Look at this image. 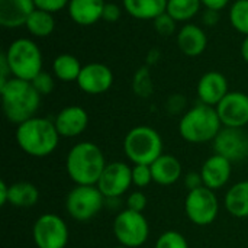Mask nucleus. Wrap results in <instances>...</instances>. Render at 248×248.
Returning a JSON list of instances; mask_svg holds the SVG:
<instances>
[{
	"label": "nucleus",
	"instance_id": "obj_24",
	"mask_svg": "<svg viewBox=\"0 0 248 248\" xmlns=\"http://www.w3.org/2000/svg\"><path fill=\"white\" fill-rule=\"evenodd\" d=\"M39 201V190L29 182H17L9 185V205L16 208H31Z\"/></svg>",
	"mask_w": 248,
	"mask_h": 248
},
{
	"label": "nucleus",
	"instance_id": "obj_4",
	"mask_svg": "<svg viewBox=\"0 0 248 248\" xmlns=\"http://www.w3.org/2000/svg\"><path fill=\"white\" fill-rule=\"evenodd\" d=\"M222 129V122L214 106L198 103L190 108L179 122L180 137L190 144H206L214 141Z\"/></svg>",
	"mask_w": 248,
	"mask_h": 248
},
{
	"label": "nucleus",
	"instance_id": "obj_34",
	"mask_svg": "<svg viewBox=\"0 0 248 248\" xmlns=\"http://www.w3.org/2000/svg\"><path fill=\"white\" fill-rule=\"evenodd\" d=\"M147 202L148 199L144 195V192L141 190L131 192L126 198V209L134 212H144V209L147 208Z\"/></svg>",
	"mask_w": 248,
	"mask_h": 248
},
{
	"label": "nucleus",
	"instance_id": "obj_36",
	"mask_svg": "<svg viewBox=\"0 0 248 248\" xmlns=\"http://www.w3.org/2000/svg\"><path fill=\"white\" fill-rule=\"evenodd\" d=\"M183 183H185V187L190 192V190H195V189H199L203 186V180H202V176L201 173L198 171H190L187 173L185 177H183Z\"/></svg>",
	"mask_w": 248,
	"mask_h": 248
},
{
	"label": "nucleus",
	"instance_id": "obj_8",
	"mask_svg": "<svg viewBox=\"0 0 248 248\" xmlns=\"http://www.w3.org/2000/svg\"><path fill=\"white\" fill-rule=\"evenodd\" d=\"M113 235L119 246L138 248L144 246L150 237V224L142 212L124 209L113 219Z\"/></svg>",
	"mask_w": 248,
	"mask_h": 248
},
{
	"label": "nucleus",
	"instance_id": "obj_33",
	"mask_svg": "<svg viewBox=\"0 0 248 248\" xmlns=\"http://www.w3.org/2000/svg\"><path fill=\"white\" fill-rule=\"evenodd\" d=\"M32 86L35 87V90L41 94V96H45V94H49L54 87H55V83H54V77L48 73H44L41 71L32 81Z\"/></svg>",
	"mask_w": 248,
	"mask_h": 248
},
{
	"label": "nucleus",
	"instance_id": "obj_17",
	"mask_svg": "<svg viewBox=\"0 0 248 248\" xmlns=\"http://www.w3.org/2000/svg\"><path fill=\"white\" fill-rule=\"evenodd\" d=\"M228 93V81L225 76L218 71L205 73L198 83V96L201 103L215 108Z\"/></svg>",
	"mask_w": 248,
	"mask_h": 248
},
{
	"label": "nucleus",
	"instance_id": "obj_7",
	"mask_svg": "<svg viewBox=\"0 0 248 248\" xmlns=\"http://www.w3.org/2000/svg\"><path fill=\"white\" fill-rule=\"evenodd\" d=\"M106 205V198L97 189V186H81L76 185L65 198V211L67 214L78 221L86 222L93 219L102 208Z\"/></svg>",
	"mask_w": 248,
	"mask_h": 248
},
{
	"label": "nucleus",
	"instance_id": "obj_5",
	"mask_svg": "<svg viewBox=\"0 0 248 248\" xmlns=\"http://www.w3.org/2000/svg\"><path fill=\"white\" fill-rule=\"evenodd\" d=\"M163 138L151 126L132 128L124 140V153L134 164L151 166L163 153Z\"/></svg>",
	"mask_w": 248,
	"mask_h": 248
},
{
	"label": "nucleus",
	"instance_id": "obj_40",
	"mask_svg": "<svg viewBox=\"0 0 248 248\" xmlns=\"http://www.w3.org/2000/svg\"><path fill=\"white\" fill-rule=\"evenodd\" d=\"M9 202V185L1 180L0 182V205H7Z\"/></svg>",
	"mask_w": 248,
	"mask_h": 248
},
{
	"label": "nucleus",
	"instance_id": "obj_1",
	"mask_svg": "<svg viewBox=\"0 0 248 248\" xmlns=\"http://www.w3.org/2000/svg\"><path fill=\"white\" fill-rule=\"evenodd\" d=\"M3 112L9 122L20 125L22 122L36 116L41 105V94L31 81L10 77L0 86Z\"/></svg>",
	"mask_w": 248,
	"mask_h": 248
},
{
	"label": "nucleus",
	"instance_id": "obj_18",
	"mask_svg": "<svg viewBox=\"0 0 248 248\" xmlns=\"http://www.w3.org/2000/svg\"><path fill=\"white\" fill-rule=\"evenodd\" d=\"M35 9L33 0H0V25L10 29L23 26Z\"/></svg>",
	"mask_w": 248,
	"mask_h": 248
},
{
	"label": "nucleus",
	"instance_id": "obj_10",
	"mask_svg": "<svg viewBox=\"0 0 248 248\" xmlns=\"http://www.w3.org/2000/svg\"><path fill=\"white\" fill-rule=\"evenodd\" d=\"M32 238L36 248H65L70 240V231L61 217L44 214L33 224Z\"/></svg>",
	"mask_w": 248,
	"mask_h": 248
},
{
	"label": "nucleus",
	"instance_id": "obj_3",
	"mask_svg": "<svg viewBox=\"0 0 248 248\" xmlns=\"http://www.w3.org/2000/svg\"><path fill=\"white\" fill-rule=\"evenodd\" d=\"M103 151L90 141L76 144L67 154L65 170L68 177L81 186L97 185L102 171L106 167Z\"/></svg>",
	"mask_w": 248,
	"mask_h": 248
},
{
	"label": "nucleus",
	"instance_id": "obj_32",
	"mask_svg": "<svg viewBox=\"0 0 248 248\" xmlns=\"http://www.w3.org/2000/svg\"><path fill=\"white\" fill-rule=\"evenodd\" d=\"M154 28L161 36H171L176 31V20L167 12H164L154 19Z\"/></svg>",
	"mask_w": 248,
	"mask_h": 248
},
{
	"label": "nucleus",
	"instance_id": "obj_41",
	"mask_svg": "<svg viewBox=\"0 0 248 248\" xmlns=\"http://www.w3.org/2000/svg\"><path fill=\"white\" fill-rule=\"evenodd\" d=\"M241 55H243L244 61L248 62V35L244 38V41L241 44Z\"/></svg>",
	"mask_w": 248,
	"mask_h": 248
},
{
	"label": "nucleus",
	"instance_id": "obj_23",
	"mask_svg": "<svg viewBox=\"0 0 248 248\" xmlns=\"http://www.w3.org/2000/svg\"><path fill=\"white\" fill-rule=\"evenodd\" d=\"M125 10L142 20H154L167 9V0H124Z\"/></svg>",
	"mask_w": 248,
	"mask_h": 248
},
{
	"label": "nucleus",
	"instance_id": "obj_21",
	"mask_svg": "<svg viewBox=\"0 0 248 248\" xmlns=\"http://www.w3.org/2000/svg\"><path fill=\"white\" fill-rule=\"evenodd\" d=\"M177 45L185 55L198 57L205 51L208 45V38L198 25L187 23L177 33Z\"/></svg>",
	"mask_w": 248,
	"mask_h": 248
},
{
	"label": "nucleus",
	"instance_id": "obj_14",
	"mask_svg": "<svg viewBox=\"0 0 248 248\" xmlns=\"http://www.w3.org/2000/svg\"><path fill=\"white\" fill-rule=\"evenodd\" d=\"M113 73L102 62H90L83 65L77 78V84L81 92L87 94H102L112 87Z\"/></svg>",
	"mask_w": 248,
	"mask_h": 248
},
{
	"label": "nucleus",
	"instance_id": "obj_11",
	"mask_svg": "<svg viewBox=\"0 0 248 248\" xmlns=\"http://www.w3.org/2000/svg\"><path fill=\"white\" fill-rule=\"evenodd\" d=\"M96 186L106 199H119L132 186V167L124 161L108 163Z\"/></svg>",
	"mask_w": 248,
	"mask_h": 248
},
{
	"label": "nucleus",
	"instance_id": "obj_9",
	"mask_svg": "<svg viewBox=\"0 0 248 248\" xmlns=\"http://www.w3.org/2000/svg\"><path fill=\"white\" fill-rule=\"evenodd\" d=\"M185 212L189 221L195 225H211L219 214V201L215 190L202 186L187 192L185 201Z\"/></svg>",
	"mask_w": 248,
	"mask_h": 248
},
{
	"label": "nucleus",
	"instance_id": "obj_29",
	"mask_svg": "<svg viewBox=\"0 0 248 248\" xmlns=\"http://www.w3.org/2000/svg\"><path fill=\"white\" fill-rule=\"evenodd\" d=\"M134 92L140 97H148L153 94V80L148 67H141L134 77Z\"/></svg>",
	"mask_w": 248,
	"mask_h": 248
},
{
	"label": "nucleus",
	"instance_id": "obj_16",
	"mask_svg": "<svg viewBox=\"0 0 248 248\" xmlns=\"http://www.w3.org/2000/svg\"><path fill=\"white\" fill-rule=\"evenodd\" d=\"M199 173L202 176L205 187L211 190H218L230 182L232 176V163L222 155L214 154L205 160Z\"/></svg>",
	"mask_w": 248,
	"mask_h": 248
},
{
	"label": "nucleus",
	"instance_id": "obj_22",
	"mask_svg": "<svg viewBox=\"0 0 248 248\" xmlns=\"http://www.w3.org/2000/svg\"><path fill=\"white\" fill-rule=\"evenodd\" d=\"M225 209L235 218H248V180L232 185L224 198Z\"/></svg>",
	"mask_w": 248,
	"mask_h": 248
},
{
	"label": "nucleus",
	"instance_id": "obj_13",
	"mask_svg": "<svg viewBox=\"0 0 248 248\" xmlns=\"http://www.w3.org/2000/svg\"><path fill=\"white\" fill-rule=\"evenodd\" d=\"M215 109L222 126L244 128L248 124V94L243 92H230Z\"/></svg>",
	"mask_w": 248,
	"mask_h": 248
},
{
	"label": "nucleus",
	"instance_id": "obj_19",
	"mask_svg": "<svg viewBox=\"0 0 248 248\" xmlns=\"http://www.w3.org/2000/svg\"><path fill=\"white\" fill-rule=\"evenodd\" d=\"M151 173L154 183L160 186H171L182 179L183 169L180 161L171 154H161L153 164Z\"/></svg>",
	"mask_w": 248,
	"mask_h": 248
},
{
	"label": "nucleus",
	"instance_id": "obj_27",
	"mask_svg": "<svg viewBox=\"0 0 248 248\" xmlns=\"http://www.w3.org/2000/svg\"><path fill=\"white\" fill-rule=\"evenodd\" d=\"M201 4V0H167L166 12L176 22H185L192 19L199 12Z\"/></svg>",
	"mask_w": 248,
	"mask_h": 248
},
{
	"label": "nucleus",
	"instance_id": "obj_28",
	"mask_svg": "<svg viewBox=\"0 0 248 248\" xmlns=\"http://www.w3.org/2000/svg\"><path fill=\"white\" fill-rule=\"evenodd\" d=\"M230 22L240 32L248 35V0L234 1L230 10Z\"/></svg>",
	"mask_w": 248,
	"mask_h": 248
},
{
	"label": "nucleus",
	"instance_id": "obj_30",
	"mask_svg": "<svg viewBox=\"0 0 248 248\" xmlns=\"http://www.w3.org/2000/svg\"><path fill=\"white\" fill-rule=\"evenodd\" d=\"M154 248H189V244L183 234L177 231H166L157 238Z\"/></svg>",
	"mask_w": 248,
	"mask_h": 248
},
{
	"label": "nucleus",
	"instance_id": "obj_12",
	"mask_svg": "<svg viewBox=\"0 0 248 248\" xmlns=\"http://www.w3.org/2000/svg\"><path fill=\"white\" fill-rule=\"evenodd\" d=\"M212 142L215 154L225 157L231 163L248 158V134L243 128L222 126Z\"/></svg>",
	"mask_w": 248,
	"mask_h": 248
},
{
	"label": "nucleus",
	"instance_id": "obj_37",
	"mask_svg": "<svg viewBox=\"0 0 248 248\" xmlns=\"http://www.w3.org/2000/svg\"><path fill=\"white\" fill-rule=\"evenodd\" d=\"M119 17H121V9H119V6H116L115 3H106L105 4V9H103L102 19L106 20V22H109V23H113Z\"/></svg>",
	"mask_w": 248,
	"mask_h": 248
},
{
	"label": "nucleus",
	"instance_id": "obj_15",
	"mask_svg": "<svg viewBox=\"0 0 248 248\" xmlns=\"http://www.w3.org/2000/svg\"><path fill=\"white\" fill-rule=\"evenodd\" d=\"M54 124L60 137L74 138L86 131L89 125V115L84 108L73 105L61 109L55 116Z\"/></svg>",
	"mask_w": 248,
	"mask_h": 248
},
{
	"label": "nucleus",
	"instance_id": "obj_42",
	"mask_svg": "<svg viewBox=\"0 0 248 248\" xmlns=\"http://www.w3.org/2000/svg\"><path fill=\"white\" fill-rule=\"evenodd\" d=\"M115 248H126V247H124V246H118V247H115Z\"/></svg>",
	"mask_w": 248,
	"mask_h": 248
},
{
	"label": "nucleus",
	"instance_id": "obj_39",
	"mask_svg": "<svg viewBox=\"0 0 248 248\" xmlns=\"http://www.w3.org/2000/svg\"><path fill=\"white\" fill-rule=\"evenodd\" d=\"M203 22L206 25H215L218 22V10H212V9H206L203 13Z\"/></svg>",
	"mask_w": 248,
	"mask_h": 248
},
{
	"label": "nucleus",
	"instance_id": "obj_6",
	"mask_svg": "<svg viewBox=\"0 0 248 248\" xmlns=\"http://www.w3.org/2000/svg\"><path fill=\"white\" fill-rule=\"evenodd\" d=\"M6 54V60L13 77L32 81L42 71V55L36 44L26 38L13 41Z\"/></svg>",
	"mask_w": 248,
	"mask_h": 248
},
{
	"label": "nucleus",
	"instance_id": "obj_35",
	"mask_svg": "<svg viewBox=\"0 0 248 248\" xmlns=\"http://www.w3.org/2000/svg\"><path fill=\"white\" fill-rule=\"evenodd\" d=\"M35 7L49 12V13H55L61 9H64L65 6H68L70 0H33Z\"/></svg>",
	"mask_w": 248,
	"mask_h": 248
},
{
	"label": "nucleus",
	"instance_id": "obj_31",
	"mask_svg": "<svg viewBox=\"0 0 248 248\" xmlns=\"http://www.w3.org/2000/svg\"><path fill=\"white\" fill-rule=\"evenodd\" d=\"M153 180V173H151V166L148 164H134L132 167V185L138 189L147 187L151 185Z\"/></svg>",
	"mask_w": 248,
	"mask_h": 248
},
{
	"label": "nucleus",
	"instance_id": "obj_25",
	"mask_svg": "<svg viewBox=\"0 0 248 248\" xmlns=\"http://www.w3.org/2000/svg\"><path fill=\"white\" fill-rule=\"evenodd\" d=\"M81 68H83V65L80 64V61L71 54H61L52 62L54 76L64 83L77 81V78L81 73Z\"/></svg>",
	"mask_w": 248,
	"mask_h": 248
},
{
	"label": "nucleus",
	"instance_id": "obj_26",
	"mask_svg": "<svg viewBox=\"0 0 248 248\" xmlns=\"http://www.w3.org/2000/svg\"><path fill=\"white\" fill-rule=\"evenodd\" d=\"M26 29L36 38H44L52 33L54 28H55V22L52 17V13L41 10V9H35L31 16L26 20Z\"/></svg>",
	"mask_w": 248,
	"mask_h": 248
},
{
	"label": "nucleus",
	"instance_id": "obj_38",
	"mask_svg": "<svg viewBox=\"0 0 248 248\" xmlns=\"http://www.w3.org/2000/svg\"><path fill=\"white\" fill-rule=\"evenodd\" d=\"M230 0H201V3L206 7V9H212V10H222Z\"/></svg>",
	"mask_w": 248,
	"mask_h": 248
},
{
	"label": "nucleus",
	"instance_id": "obj_20",
	"mask_svg": "<svg viewBox=\"0 0 248 248\" xmlns=\"http://www.w3.org/2000/svg\"><path fill=\"white\" fill-rule=\"evenodd\" d=\"M105 4L103 0H70L68 13L77 25L90 26L102 19Z\"/></svg>",
	"mask_w": 248,
	"mask_h": 248
},
{
	"label": "nucleus",
	"instance_id": "obj_2",
	"mask_svg": "<svg viewBox=\"0 0 248 248\" xmlns=\"http://www.w3.org/2000/svg\"><path fill=\"white\" fill-rule=\"evenodd\" d=\"M16 142L19 148L31 157L44 158L51 155L60 142V134L54 121L33 116L16 128Z\"/></svg>",
	"mask_w": 248,
	"mask_h": 248
}]
</instances>
